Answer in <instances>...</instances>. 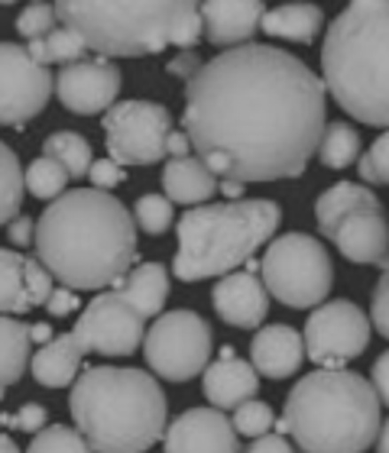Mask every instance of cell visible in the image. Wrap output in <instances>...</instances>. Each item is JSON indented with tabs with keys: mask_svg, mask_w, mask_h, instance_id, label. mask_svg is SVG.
Instances as JSON below:
<instances>
[{
	"mask_svg": "<svg viewBox=\"0 0 389 453\" xmlns=\"http://www.w3.org/2000/svg\"><path fill=\"white\" fill-rule=\"evenodd\" d=\"M260 29L273 39L312 46L315 39H318V33L324 29V13H322V7H315V4L292 0V4H279V7L266 10Z\"/></svg>",
	"mask_w": 389,
	"mask_h": 453,
	"instance_id": "cell-24",
	"label": "cell"
},
{
	"mask_svg": "<svg viewBox=\"0 0 389 453\" xmlns=\"http://www.w3.org/2000/svg\"><path fill=\"white\" fill-rule=\"evenodd\" d=\"M357 172L370 185H389V130L377 136V142L357 159Z\"/></svg>",
	"mask_w": 389,
	"mask_h": 453,
	"instance_id": "cell-37",
	"label": "cell"
},
{
	"mask_svg": "<svg viewBox=\"0 0 389 453\" xmlns=\"http://www.w3.org/2000/svg\"><path fill=\"white\" fill-rule=\"evenodd\" d=\"M56 78L29 56L27 46L0 42V127H19L46 111Z\"/></svg>",
	"mask_w": 389,
	"mask_h": 453,
	"instance_id": "cell-13",
	"label": "cell"
},
{
	"mask_svg": "<svg viewBox=\"0 0 389 453\" xmlns=\"http://www.w3.org/2000/svg\"><path fill=\"white\" fill-rule=\"evenodd\" d=\"M101 127L107 159L117 165H156L169 156L172 117L156 101H117Z\"/></svg>",
	"mask_w": 389,
	"mask_h": 453,
	"instance_id": "cell-10",
	"label": "cell"
},
{
	"mask_svg": "<svg viewBox=\"0 0 389 453\" xmlns=\"http://www.w3.org/2000/svg\"><path fill=\"white\" fill-rule=\"evenodd\" d=\"M211 349H214L211 324L189 308L159 314L143 340L146 366L166 382H189L201 376L211 363Z\"/></svg>",
	"mask_w": 389,
	"mask_h": 453,
	"instance_id": "cell-9",
	"label": "cell"
},
{
	"mask_svg": "<svg viewBox=\"0 0 389 453\" xmlns=\"http://www.w3.org/2000/svg\"><path fill=\"white\" fill-rule=\"evenodd\" d=\"M27 453H95L85 437L75 427L66 425H46L39 434H33Z\"/></svg>",
	"mask_w": 389,
	"mask_h": 453,
	"instance_id": "cell-33",
	"label": "cell"
},
{
	"mask_svg": "<svg viewBox=\"0 0 389 453\" xmlns=\"http://www.w3.org/2000/svg\"><path fill=\"white\" fill-rule=\"evenodd\" d=\"M370 386L377 392V398H380V405H389V349H383L380 357L373 359Z\"/></svg>",
	"mask_w": 389,
	"mask_h": 453,
	"instance_id": "cell-44",
	"label": "cell"
},
{
	"mask_svg": "<svg viewBox=\"0 0 389 453\" xmlns=\"http://www.w3.org/2000/svg\"><path fill=\"white\" fill-rule=\"evenodd\" d=\"M221 191H224L230 201H240V191H244V185H240V181H221Z\"/></svg>",
	"mask_w": 389,
	"mask_h": 453,
	"instance_id": "cell-50",
	"label": "cell"
},
{
	"mask_svg": "<svg viewBox=\"0 0 389 453\" xmlns=\"http://www.w3.org/2000/svg\"><path fill=\"white\" fill-rule=\"evenodd\" d=\"M357 211H383V201L377 198V191L357 181H338L331 188H324L315 201V224L324 236L331 234L334 226L344 218H351Z\"/></svg>",
	"mask_w": 389,
	"mask_h": 453,
	"instance_id": "cell-23",
	"label": "cell"
},
{
	"mask_svg": "<svg viewBox=\"0 0 389 453\" xmlns=\"http://www.w3.org/2000/svg\"><path fill=\"white\" fill-rule=\"evenodd\" d=\"M82 357L85 349L78 347L72 334H58L49 343L36 349V357L29 359L33 379L46 388H66L82 376Z\"/></svg>",
	"mask_w": 389,
	"mask_h": 453,
	"instance_id": "cell-22",
	"label": "cell"
},
{
	"mask_svg": "<svg viewBox=\"0 0 389 453\" xmlns=\"http://www.w3.org/2000/svg\"><path fill=\"white\" fill-rule=\"evenodd\" d=\"M263 0H201L198 17L205 39L218 49L247 46L263 23Z\"/></svg>",
	"mask_w": 389,
	"mask_h": 453,
	"instance_id": "cell-17",
	"label": "cell"
},
{
	"mask_svg": "<svg viewBox=\"0 0 389 453\" xmlns=\"http://www.w3.org/2000/svg\"><path fill=\"white\" fill-rule=\"evenodd\" d=\"M68 411L95 453H146L166 434V395L133 366H88L72 382Z\"/></svg>",
	"mask_w": 389,
	"mask_h": 453,
	"instance_id": "cell-3",
	"label": "cell"
},
{
	"mask_svg": "<svg viewBox=\"0 0 389 453\" xmlns=\"http://www.w3.org/2000/svg\"><path fill=\"white\" fill-rule=\"evenodd\" d=\"M221 188L218 175L198 159V156H175V159L166 162L162 169V191L172 204H189V208H198L208 198H214Z\"/></svg>",
	"mask_w": 389,
	"mask_h": 453,
	"instance_id": "cell-21",
	"label": "cell"
},
{
	"mask_svg": "<svg viewBox=\"0 0 389 453\" xmlns=\"http://www.w3.org/2000/svg\"><path fill=\"white\" fill-rule=\"evenodd\" d=\"M166 453H240L237 431L218 408H189L162 434Z\"/></svg>",
	"mask_w": 389,
	"mask_h": 453,
	"instance_id": "cell-15",
	"label": "cell"
},
{
	"mask_svg": "<svg viewBox=\"0 0 389 453\" xmlns=\"http://www.w3.org/2000/svg\"><path fill=\"white\" fill-rule=\"evenodd\" d=\"M72 337H75V343L85 353L130 357L146 340V318L127 302L124 295L101 292L82 311Z\"/></svg>",
	"mask_w": 389,
	"mask_h": 453,
	"instance_id": "cell-12",
	"label": "cell"
},
{
	"mask_svg": "<svg viewBox=\"0 0 389 453\" xmlns=\"http://www.w3.org/2000/svg\"><path fill=\"white\" fill-rule=\"evenodd\" d=\"M33 308L27 292V256L0 250V314H27Z\"/></svg>",
	"mask_w": 389,
	"mask_h": 453,
	"instance_id": "cell-28",
	"label": "cell"
},
{
	"mask_svg": "<svg viewBox=\"0 0 389 453\" xmlns=\"http://www.w3.org/2000/svg\"><path fill=\"white\" fill-rule=\"evenodd\" d=\"M0 453H23L17 444H13V437H7V434H0Z\"/></svg>",
	"mask_w": 389,
	"mask_h": 453,
	"instance_id": "cell-51",
	"label": "cell"
},
{
	"mask_svg": "<svg viewBox=\"0 0 389 453\" xmlns=\"http://www.w3.org/2000/svg\"><path fill=\"white\" fill-rule=\"evenodd\" d=\"M0 4H17V0H0Z\"/></svg>",
	"mask_w": 389,
	"mask_h": 453,
	"instance_id": "cell-53",
	"label": "cell"
},
{
	"mask_svg": "<svg viewBox=\"0 0 389 453\" xmlns=\"http://www.w3.org/2000/svg\"><path fill=\"white\" fill-rule=\"evenodd\" d=\"M283 224V208L269 198H240L189 208L175 224L179 250L172 273L179 282H205L250 263Z\"/></svg>",
	"mask_w": 389,
	"mask_h": 453,
	"instance_id": "cell-7",
	"label": "cell"
},
{
	"mask_svg": "<svg viewBox=\"0 0 389 453\" xmlns=\"http://www.w3.org/2000/svg\"><path fill=\"white\" fill-rule=\"evenodd\" d=\"M62 27L105 58H136L166 46L195 49L205 36L201 0H56Z\"/></svg>",
	"mask_w": 389,
	"mask_h": 453,
	"instance_id": "cell-6",
	"label": "cell"
},
{
	"mask_svg": "<svg viewBox=\"0 0 389 453\" xmlns=\"http://www.w3.org/2000/svg\"><path fill=\"white\" fill-rule=\"evenodd\" d=\"M52 288H56V279L49 275L46 265L39 263L36 256H27V292H29V302H33V308L46 304L49 295H52Z\"/></svg>",
	"mask_w": 389,
	"mask_h": 453,
	"instance_id": "cell-38",
	"label": "cell"
},
{
	"mask_svg": "<svg viewBox=\"0 0 389 453\" xmlns=\"http://www.w3.org/2000/svg\"><path fill=\"white\" fill-rule=\"evenodd\" d=\"M201 388H205L211 408L234 411L260 392V376L247 359L234 353V347H221V359L208 363L205 376H201Z\"/></svg>",
	"mask_w": 389,
	"mask_h": 453,
	"instance_id": "cell-19",
	"label": "cell"
},
{
	"mask_svg": "<svg viewBox=\"0 0 389 453\" xmlns=\"http://www.w3.org/2000/svg\"><path fill=\"white\" fill-rule=\"evenodd\" d=\"M27 52L36 58L39 65H52V62H62V65H72V62H82L88 52L85 39L75 36L72 29L66 27H56L49 36L43 39H33L27 46Z\"/></svg>",
	"mask_w": 389,
	"mask_h": 453,
	"instance_id": "cell-30",
	"label": "cell"
},
{
	"mask_svg": "<svg viewBox=\"0 0 389 453\" xmlns=\"http://www.w3.org/2000/svg\"><path fill=\"white\" fill-rule=\"evenodd\" d=\"M7 425H13L17 431H27V434H39L43 427H46V421H49V411H46V405H39V402H27V405L19 408L17 415H10V418H4Z\"/></svg>",
	"mask_w": 389,
	"mask_h": 453,
	"instance_id": "cell-41",
	"label": "cell"
},
{
	"mask_svg": "<svg viewBox=\"0 0 389 453\" xmlns=\"http://www.w3.org/2000/svg\"><path fill=\"white\" fill-rule=\"evenodd\" d=\"M370 327H377V334L389 340V273H383V275H380V282L373 285V298H370Z\"/></svg>",
	"mask_w": 389,
	"mask_h": 453,
	"instance_id": "cell-39",
	"label": "cell"
},
{
	"mask_svg": "<svg viewBox=\"0 0 389 453\" xmlns=\"http://www.w3.org/2000/svg\"><path fill=\"white\" fill-rule=\"evenodd\" d=\"M58 17H56V7L52 4H46V0H29L27 7L19 10L17 17V33L27 42H33V39H43L49 36L52 29H56Z\"/></svg>",
	"mask_w": 389,
	"mask_h": 453,
	"instance_id": "cell-36",
	"label": "cell"
},
{
	"mask_svg": "<svg viewBox=\"0 0 389 453\" xmlns=\"http://www.w3.org/2000/svg\"><path fill=\"white\" fill-rule=\"evenodd\" d=\"M377 453H389V418L380 425V434H377Z\"/></svg>",
	"mask_w": 389,
	"mask_h": 453,
	"instance_id": "cell-49",
	"label": "cell"
},
{
	"mask_svg": "<svg viewBox=\"0 0 389 453\" xmlns=\"http://www.w3.org/2000/svg\"><path fill=\"white\" fill-rule=\"evenodd\" d=\"M324 81L302 58L247 42L185 81L182 130L221 181L299 179L328 127Z\"/></svg>",
	"mask_w": 389,
	"mask_h": 453,
	"instance_id": "cell-1",
	"label": "cell"
},
{
	"mask_svg": "<svg viewBox=\"0 0 389 453\" xmlns=\"http://www.w3.org/2000/svg\"><path fill=\"white\" fill-rule=\"evenodd\" d=\"M247 453H295V450L283 434H266V437H257V441L247 447Z\"/></svg>",
	"mask_w": 389,
	"mask_h": 453,
	"instance_id": "cell-46",
	"label": "cell"
},
{
	"mask_svg": "<svg viewBox=\"0 0 389 453\" xmlns=\"http://www.w3.org/2000/svg\"><path fill=\"white\" fill-rule=\"evenodd\" d=\"M29 337H33V343H49L52 340V331H49V324H29Z\"/></svg>",
	"mask_w": 389,
	"mask_h": 453,
	"instance_id": "cell-48",
	"label": "cell"
},
{
	"mask_svg": "<svg viewBox=\"0 0 389 453\" xmlns=\"http://www.w3.org/2000/svg\"><path fill=\"white\" fill-rule=\"evenodd\" d=\"M191 152V142L189 136H185V130H172L169 133V159H175V156H189Z\"/></svg>",
	"mask_w": 389,
	"mask_h": 453,
	"instance_id": "cell-47",
	"label": "cell"
},
{
	"mask_svg": "<svg viewBox=\"0 0 389 453\" xmlns=\"http://www.w3.org/2000/svg\"><path fill=\"white\" fill-rule=\"evenodd\" d=\"M7 240H10V246H17V250H23V246H33V240H36V220L27 218V214L13 218L7 224Z\"/></svg>",
	"mask_w": 389,
	"mask_h": 453,
	"instance_id": "cell-43",
	"label": "cell"
},
{
	"mask_svg": "<svg viewBox=\"0 0 389 453\" xmlns=\"http://www.w3.org/2000/svg\"><path fill=\"white\" fill-rule=\"evenodd\" d=\"M305 357L322 369H344L370 343V318L347 298L324 302L305 321Z\"/></svg>",
	"mask_w": 389,
	"mask_h": 453,
	"instance_id": "cell-11",
	"label": "cell"
},
{
	"mask_svg": "<svg viewBox=\"0 0 389 453\" xmlns=\"http://www.w3.org/2000/svg\"><path fill=\"white\" fill-rule=\"evenodd\" d=\"M211 304H214L218 318L228 327L253 331L269 314V292H266L263 279L253 269H247V273H228L221 275L218 285H214Z\"/></svg>",
	"mask_w": 389,
	"mask_h": 453,
	"instance_id": "cell-16",
	"label": "cell"
},
{
	"mask_svg": "<svg viewBox=\"0 0 389 453\" xmlns=\"http://www.w3.org/2000/svg\"><path fill=\"white\" fill-rule=\"evenodd\" d=\"M4 392H7V388H0V402H4Z\"/></svg>",
	"mask_w": 389,
	"mask_h": 453,
	"instance_id": "cell-52",
	"label": "cell"
},
{
	"mask_svg": "<svg viewBox=\"0 0 389 453\" xmlns=\"http://www.w3.org/2000/svg\"><path fill=\"white\" fill-rule=\"evenodd\" d=\"M318 159L328 169H347L361 159V133L351 123L334 120L324 127V136L318 142Z\"/></svg>",
	"mask_w": 389,
	"mask_h": 453,
	"instance_id": "cell-29",
	"label": "cell"
},
{
	"mask_svg": "<svg viewBox=\"0 0 389 453\" xmlns=\"http://www.w3.org/2000/svg\"><path fill=\"white\" fill-rule=\"evenodd\" d=\"M75 308H78V295L72 292V288H66V285L52 288V295H49V302H46V311L52 314V318H66V314H72Z\"/></svg>",
	"mask_w": 389,
	"mask_h": 453,
	"instance_id": "cell-45",
	"label": "cell"
},
{
	"mask_svg": "<svg viewBox=\"0 0 389 453\" xmlns=\"http://www.w3.org/2000/svg\"><path fill=\"white\" fill-rule=\"evenodd\" d=\"M121 68L111 58H82L72 65H62L56 75V97L62 107L78 117H91V113H107L117 104L121 95Z\"/></svg>",
	"mask_w": 389,
	"mask_h": 453,
	"instance_id": "cell-14",
	"label": "cell"
},
{
	"mask_svg": "<svg viewBox=\"0 0 389 453\" xmlns=\"http://www.w3.org/2000/svg\"><path fill=\"white\" fill-rule=\"evenodd\" d=\"M23 191H27V185H23V169H19L17 152L0 140V226L19 218Z\"/></svg>",
	"mask_w": 389,
	"mask_h": 453,
	"instance_id": "cell-31",
	"label": "cell"
},
{
	"mask_svg": "<svg viewBox=\"0 0 389 453\" xmlns=\"http://www.w3.org/2000/svg\"><path fill=\"white\" fill-rule=\"evenodd\" d=\"M380 398L370 379L347 369H315L285 395L279 434L302 453H363L380 434Z\"/></svg>",
	"mask_w": 389,
	"mask_h": 453,
	"instance_id": "cell-4",
	"label": "cell"
},
{
	"mask_svg": "<svg viewBox=\"0 0 389 453\" xmlns=\"http://www.w3.org/2000/svg\"><path fill=\"white\" fill-rule=\"evenodd\" d=\"M43 156L56 159L62 169L68 172V179H88L91 172V162H95V152H91V142L75 130H56L43 140Z\"/></svg>",
	"mask_w": 389,
	"mask_h": 453,
	"instance_id": "cell-27",
	"label": "cell"
},
{
	"mask_svg": "<svg viewBox=\"0 0 389 453\" xmlns=\"http://www.w3.org/2000/svg\"><path fill=\"white\" fill-rule=\"evenodd\" d=\"M133 220L143 234L159 236L172 226V201L166 195H140L133 204Z\"/></svg>",
	"mask_w": 389,
	"mask_h": 453,
	"instance_id": "cell-34",
	"label": "cell"
},
{
	"mask_svg": "<svg viewBox=\"0 0 389 453\" xmlns=\"http://www.w3.org/2000/svg\"><path fill=\"white\" fill-rule=\"evenodd\" d=\"M302 363L305 340L289 324H266L257 331V337L250 340V366L257 369V376L279 382V379L295 376Z\"/></svg>",
	"mask_w": 389,
	"mask_h": 453,
	"instance_id": "cell-20",
	"label": "cell"
},
{
	"mask_svg": "<svg viewBox=\"0 0 389 453\" xmlns=\"http://www.w3.org/2000/svg\"><path fill=\"white\" fill-rule=\"evenodd\" d=\"M205 65L201 62V56L195 52V49H182L179 56L175 58H169V75H175V78H182V81H191V78L198 75V68Z\"/></svg>",
	"mask_w": 389,
	"mask_h": 453,
	"instance_id": "cell-42",
	"label": "cell"
},
{
	"mask_svg": "<svg viewBox=\"0 0 389 453\" xmlns=\"http://www.w3.org/2000/svg\"><path fill=\"white\" fill-rule=\"evenodd\" d=\"M322 68L344 113L389 130V0H351L331 19Z\"/></svg>",
	"mask_w": 389,
	"mask_h": 453,
	"instance_id": "cell-5",
	"label": "cell"
},
{
	"mask_svg": "<svg viewBox=\"0 0 389 453\" xmlns=\"http://www.w3.org/2000/svg\"><path fill=\"white\" fill-rule=\"evenodd\" d=\"M234 431L244 437H266L269 431H273L276 425V415L273 408L266 405V402H257V398H250V402H244L240 408H234Z\"/></svg>",
	"mask_w": 389,
	"mask_h": 453,
	"instance_id": "cell-35",
	"label": "cell"
},
{
	"mask_svg": "<svg viewBox=\"0 0 389 453\" xmlns=\"http://www.w3.org/2000/svg\"><path fill=\"white\" fill-rule=\"evenodd\" d=\"M117 295L143 314V318H159L162 304L169 298V269L162 263H140L114 285Z\"/></svg>",
	"mask_w": 389,
	"mask_h": 453,
	"instance_id": "cell-25",
	"label": "cell"
},
{
	"mask_svg": "<svg viewBox=\"0 0 389 453\" xmlns=\"http://www.w3.org/2000/svg\"><path fill=\"white\" fill-rule=\"evenodd\" d=\"M36 259L58 285L95 292L117 285L136 259V220L111 191L72 188L36 220Z\"/></svg>",
	"mask_w": 389,
	"mask_h": 453,
	"instance_id": "cell-2",
	"label": "cell"
},
{
	"mask_svg": "<svg viewBox=\"0 0 389 453\" xmlns=\"http://www.w3.org/2000/svg\"><path fill=\"white\" fill-rule=\"evenodd\" d=\"M23 185L33 198H43V201H56L58 195H66V185H68V172L58 165L56 159H49V156H36V159L29 162V169L23 172Z\"/></svg>",
	"mask_w": 389,
	"mask_h": 453,
	"instance_id": "cell-32",
	"label": "cell"
},
{
	"mask_svg": "<svg viewBox=\"0 0 389 453\" xmlns=\"http://www.w3.org/2000/svg\"><path fill=\"white\" fill-rule=\"evenodd\" d=\"M328 240L341 250L344 259L380 265L383 273H389V220L383 211H357L334 226Z\"/></svg>",
	"mask_w": 389,
	"mask_h": 453,
	"instance_id": "cell-18",
	"label": "cell"
},
{
	"mask_svg": "<svg viewBox=\"0 0 389 453\" xmlns=\"http://www.w3.org/2000/svg\"><path fill=\"white\" fill-rule=\"evenodd\" d=\"M88 179H91V188L107 191V188H117L121 181H127V172H124V165H117L114 159H95Z\"/></svg>",
	"mask_w": 389,
	"mask_h": 453,
	"instance_id": "cell-40",
	"label": "cell"
},
{
	"mask_svg": "<svg viewBox=\"0 0 389 453\" xmlns=\"http://www.w3.org/2000/svg\"><path fill=\"white\" fill-rule=\"evenodd\" d=\"M260 279L285 308H318L331 292L334 265L322 240L292 230L269 240L260 259Z\"/></svg>",
	"mask_w": 389,
	"mask_h": 453,
	"instance_id": "cell-8",
	"label": "cell"
},
{
	"mask_svg": "<svg viewBox=\"0 0 389 453\" xmlns=\"http://www.w3.org/2000/svg\"><path fill=\"white\" fill-rule=\"evenodd\" d=\"M29 349H33V337H29V324L0 314V388L17 386L19 376L29 366Z\"/></svg>",
	"mask_w": 389,
	"mask_h": 453,
	"instance_id": "cell-26",
	"label": "cell"
}]
</instances>
